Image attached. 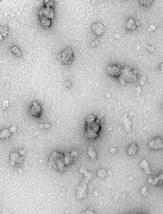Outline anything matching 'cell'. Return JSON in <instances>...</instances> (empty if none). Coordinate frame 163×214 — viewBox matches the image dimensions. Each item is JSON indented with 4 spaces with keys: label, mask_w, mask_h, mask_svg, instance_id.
<instances>
[{
    "label": "cell",
    "mask_w": 163,
    "mask_h": 214,
    "mask_svg": "<svg viewBox=\"0 0 163 214\" xmlns=\"http://www.w3.org/2000/svg\"><path fill=\"white\" fill-rule=\"evenodd\" d=\"M101 129L99 120L93 115L87 116L85 125L86 136L89 139H95L99 136V132Z\"/></svg>",
    "instance_id": "6da1fadb"
},
{
    "label": "cell",
    "mask_w": 163,
    "mask_h": 214,
    "mask_svg": "<svg viewBox=\"0 0 163 214\" xmlns=\"http://www.w3.org/2000/svg\"><path fill=\"white\" fill-rule=\"evenodd\" d=\"M71 154L64 155L63 154L55 152L51 154L50 157L51 163L52 165L59 169H63L66 165L72 161V157Z\"/></svg>",
    "instance_id": "7a4b0ae2"
},
{
    "label": "cell",
    "mask_w": 163,
    "mask_h": 214,
    "mask_svg": "<svg viewBox=\"0 0 163 214\" xmlns=\"http://www.w3.org/2000/svg\"><path fill=\"white\" fill-rule=\"evenodd\" d=\"M137 80V70L128 66L123 68L119 77V80L121 84L125 85L126 82H134Z\"/></svg>",
    "instance_id": "3957f363"
},
{
    "label": "cell",
    "mask_w": 163,
    "mask_h": 214,
    "mask_svg": "<svg viewBox=\"0 0 163 214\" xmlns=\"http://www.w3.org/2000/svg\"><path fill=\"white\" fill-rule=\"evenodd\" d=\"M74 58V51L71 47H66L59 52L58 59L64 65H69L73 61Z\"/></svg>",
    "instance_id": "277c9868"
},
{
    "label": "cell",
    "mask_w": 163,
    "mask_h": 214,
    "mask_svg": "<svg viewBox=\"0 0 163 214\" xmlns=\"http://www.w3.org/2000/svg\"><path fill=\"white\" fill-rule=\"evenodd\" d=\"M123 69L119 65L110 64L106 66V72L107 74L111 77H119Z\"/></svg>",
    "instance_id": "5b68a950"
},
{
    "label": "cell",
    "mask_w": 163,
    "mask_h": 214,
    "mask_svg": "<svg viewBox=\"0 0 163 214\" xmlns=\"http://www.w3.org/2000/svg\"><path fill=\"white\" fill-rule=\"evenodd\" d=\"M39 17H43L52 20L55 17V12L54 8L46 7L44 6L39 11Z\"/></svg>",
    "instance_id": "8992f818"
},
{
    "label": "cell",
    "mask_w": 163,
    "mask_h": 214,
    "mask_svg": "<svg viewBox=\"0 0 163 214\" xmlns=\"http://www.w3.org/2000/svg\"><path fill=\"white\" fill-rule=\"evenodd\" d=\"M30 112L31 114L34 117H40L42 113V106L38 102H32L30 107Z\"/></svg>",
    "instance_id": "52a82bcc"
},
{
    "label": "cell",
    "mask_w": 163,
    "mask_h": 214,
    "mask_svg": "<svg viewBox=\"0 0 163 214\" xmlns=\"http://www.w3.org/2000/svg\"><path fill=\"white\" fill-rule=\"evenodd\" d=\"M149 146L153 149H162L163 148V138H156L150 141Z\"/></svg>",
    "instance_id": "ba28073f"
},
{
    "label": "cell",
    "mask_w": 163,
    "mask_h": 214,
    "mask_svg": "<svg viewBox=\"0 0 163 214\" xmlns=\"http://www.w3.org/2000/svg\"><path fill=\"white\" fill-rule=\"evenodd\" d=\"M93 33L97 36H101L105 32V29L103 24L99 23H94L91 26Z\"/></svg>",
    "instance_id": "9c48e42d"
},
{
    "label": "cell",
    "mask_w": 163,
    "mask_h": 214,
    "mask_svg": "<svg viewBox=\"0 0 163 214\" xmlns=\"http://www.w3.org/2000/svg\"><path fill=\"white\" fill-rule=\"evenodd\" d=\"M39 21L42 27L46 29L49 28L52 25V20L45 17H39Z\"/></svg>",
    "instance_id": "30bf717a"
},
{
    "label": "cell",
    "mask_w": 163,
    "mask_h": 214,
    "mask_svg": "<svg viewBox=\"0 0 163 214\" xmlns=\"http://www.w3.org/2000/svg\"><path fill=\"white\" fill-rule=\"evenodd\" d=\"M11 51L17 57H21L23 56V52L20 48L17 46H13L11 47Z\"/></svg>",
    "instance_id": "8fae6325"
},
{
    "label": "cell",
    "mask_w": 163,
    "mask_h": 214,
    "mask_svg": "<svg viewBox=\"0 0 163 214\" xmlns=\"http://www.w3.org/2000/svg\"><path fill=\"white\" fill-rule=\"evenodd\" d=\"M137 26V23L134 21L133 18L129 19L126 24V28L129 30H134Z\"/></svg>",
    "instance_id": "7c38bea8"
},
{
    "label": "cell",
    "mask_w": 163,
    "mask_h": 214,
    "mask_svg": "<svg viewBox=\"0 0 163 214\" xmlns=\"http://www.w3.org/2000/svg\"><path fill=\"white\" fill-rule=\"evenodd\" d=\"M140 166L144 169V172H146V173L148 174L151 173V171L150 170V167L146 159H144L142 161V162L140 164Z\"/></svg>",
    "instance_id": "4fadbf2b"
},
{
    "label": "cell",
    "mask_w": 163,
    "mask_h": 214,
    "mask_svg": "<svg viewBox=\"0 0 163 214\" xmlns=\"http://www.w3.org/2000/svg\"><path fill=\"white\" fill-rule=\"evenodd\" d=\"M138 151V146L136 144L133 143L130 145L127 149V153L130 155H134Z\"/></svg>",
    "instance_id": "5bb4252c"
},
{
    "label": "cell",
    "mask_w": 163,
    "mask_h": 214,
    "mask_svg": "<svg viewBox=\"0 0 163 214\" xmlns=\"http://www.w3.org/2000/svg\"><path fill=\"white\" fill-rule=\"evenodd\" d=\"M89 154L92 159H95L97 157V153L93 149H89Z\"/></svg>",
    "instance_id": "9a60e30c"
},
{
    "label": "cell",
    "mask_w": 163,
    "mask_h": 214,
    "mask_svg": "<svg viewBox=\"0 0 163 214\" xmlns=\"http://www.w3.org/2000/svg\"><path fill=\"white\" fill-rule=\"evenodd\" d=\"M146 76H143V77H142L140 79V84L141 85L144 84V83H146Z\"/></svg>",
    "instance_id": "2e32d148"
},
{
    "label": "cell",
    "mask_w": 163,
    "mask_h": 214,
    "mask_svg": "<svg viewBox=\"0 0 163 214\" xmlns=\"http://www.w3.org/2000/svg\"><path fill=\"white\" fill-rule=\"evenodd\" d=\"M99 175L100 176L103 177L106 175L105 171L104 169H101L99 172Z\"/></svg>",
    "instance_id": "e0dca14e"
},
{
    "label": "cell",
    "mask_w": 163,
    "mask_h": 214,
    "mask_svg": "<svg viewBox=\"0 0 163 214\" xmlns=\"http://www.w3.org/2000/svg\"><path fill=\"white\" fill-rule=\"evenodd\" d=\"M159 69L161 70L162 72H163V63H162L159 66Z\"/></svg>",
    "instance_id": "ac0fdd59"
}]
</instances>
